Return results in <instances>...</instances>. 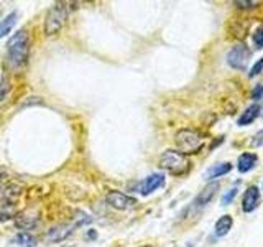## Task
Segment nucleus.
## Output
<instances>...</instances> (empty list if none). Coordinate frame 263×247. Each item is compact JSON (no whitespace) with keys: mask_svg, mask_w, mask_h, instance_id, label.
I'll return each instance as SVG.
<instances>
[{"mask_svg":"<svg viewBox=\"0 0 263 247\" xmlns=\"http://www.w3.org/2000/svg\"><path fill=\"white\" fill-rule=\"evenodd\" d=\"M13 242L18 247H36V239L31 234L25 233V231H22V233H18L13 237Z\"/></svg>","mask_w":263,"mask_h":247,"instance_id":"16","label":"nucleus"},{"mask_svg":"<svg viewBox=\"0 0 263 247\" xmlns=\"http://www.w3.org/2000/svg\"><path fill=\"white\" fill-rule=\"evenodd\" d=\"M260 111H261V107L258 104H252L250 107H247V109L240 114V117L237 119V123L240 127L250 126V123L255 122V119L260 115Z\"/></svg>","mask_w":263,"mask_h":247,"instance_id":"12","label":"nucleus"},{"mask_svg":"<svg viewBox=\"0 0 263 247\" xmlns=\"http://www.w3.org/2000/svg\"><path fill=\"white\" fill-rule=\"evenodd\" d=\"M252 145H253V147H263V129L258 130L257 134L253 135V138H252Z\"/></svg>","mask_w":263,"mask_h":247,"instance_id":"21","label":"nucleus"},{"mask_svg":"<svg viewBox=\"0 0 263 247\" xmlns=\"http://www.w3.org/2000/svg\"><path fill=\"white\" fill-rule=\"evenodd\" d=\"M232 226H234L232 216H230V214H224V216L217 219L216 226H214V234H216L217 237H226L230 233Z\"/></svg>","mask_w":263,"mask_h":247,"instance_id":"14","label":"nucleus"},{"mask_svg":"<svg viewBox=\"0 0 263 247\" xmlns=\"http://www.w3.org/2000/svg\"><path fill=\"white\" fill-rule=\"evenodd\" d=\"M252 96H253V99H261V96H263V84H257V87L253 89V93H252Z\"/></svg>","mask_w":263,"mask_h":247,"instance_id":"22","label":"nucleus"},{"mask_svg":"<svg viewBox=\"0 0 263 247\" xmlns=\"http://www.w3.org/2000/svg\"><path fill=\"white\" fill-rule=\"evenodd\" d=\"M250 56H252V51L249 49V46L243 43H238L227 53V63L230 68H234V69H245L247 64L250 61Z\"/></svg>","mask_w":263,"mask_h":247,"instance_id":"6","label":"nucleus"},{"mask_svg":"<svg viewBox=\"0 0 263 247\" xmlns=\"http://www.w3.org/2000/svg\"><path fill=\"white\" fill-rule=\"evenodd\" d=\"M105 201L107 204L110 206V208L117 209V211H125V209H130L134 208L137 204V200L135 198H132L125 193L122 191H117V189H114V191H109L105 196Z\"/></svg>","mask_w":263,"mask_h":247,"instance_id":"7","label":"nucleus"},{"mask_svg":"<svg viewBox=\"0 0 263 247\" xmlns=\"http://www.w3.org/2000/svg\"><path fill=\"white\" fill-rule=\"evenodd\" d=\"M260 200H261V193L258 186H255V185L249 186L245 189L243 198H242V211L245 214L253 213L260 206Z\"/></svg>","mask_w":263,"mask_h":247,"instance_id":"9","label":"nucleus"},{"mask_svg":"<svg viewBox=\"0 0 263 247\" xmlns=\"http://www.w3.org/2000/svg\"><path fill=\"white\" fill-rule=\"evenodd\" d=\"M204 142H205L204 135L194 129H181L175 135V144L178 152L186 156L193 153H199L204 147Z\"/></svg>","mask_w":263,"mask_h":247,"instance_id":"2","label":"nucleus"},{"mask_svg":"<svg viewBox=\"0 0 263 247\" xmlns=\"http://www.w3.org/2000/svg\"><path fill=\"white\" fill-rule=\"evenodd\" d=\"M164 181H166V178H164L163 173H153V175L146 177L142 183L138 185V193L143 195V196L152 195L158 188L164 186Z\"/></svg>","mask_w":263,"mask_h":247,"instance_id":"10","label":"nucleus"},{"mask_svg":"<svg viewBox=\"0 0 263 247\" xmlns=\"http://www.w3.org/2000/svg\"><path fill=\"white\" fill-rule=\"evenodd\" d=\"M219 189H220V185L217 183V181L205 185L202 188V191L194 198V201L191 204V211H201V209H204L205 206H208L214 200V198H216Z\"/></svg>","mask_w":263,"mask_h":247,"instance_id":"8","label":"nucleus"},{"mask_svg":"<svg viewBox=\"0 0 263 247\" xmlns=\"http://www.w3.org/2000/svg\"><path fill=\"white\" fill-rule=\"evenodd\" d=\"M258 165V156L252 153V152H245L238 156L237 160V170L240 173H249L250 170H253Z\"/></svg>","mask_w":263,"mask_h":247,"instance_id":"11","label":"nucleus"},{"mask_svg":"<svg viewBox=\"0 0 263 247\" xmlns=\"http://www.w3.org/2000/svg\"><path fill=\"white\" fill-rule=\"evenodd\" d=\"M142 247H150V245H142Z\"/></svg>","mask_w":263,"mask_h":247,"instance_id":"24","label":"nucleus"},{"mask_svg":"<svg viewBox=\"0 0 263 247\" xmlns=\"http://www.w3.org/2000/svg\"><path fill=\"white\" fill-rule=\"evenodd\" d=\"M260 73H263V58H260V60L255 63L252 68H250V73H249V78H255L258 76Z\"/></svg>","mask_w":263,"mask_h":247,"instance_id":"18","label":"nucleus"},{"mask_svg":"<svg viewBox=\"0 0 263 247\" xmlns=\"http://www.w3.org/2000/svg\"><path fill=\"white\" fill-rule=\"evenodd\" d=\"M257 5H260V2H243V0L235 2V7L242 8V10H250V8H255Z\"/></svg>","mask_w":263,"mask_h":247,"instance_id":"20","label":"nucleus"},{"mask_svg":"<svg viewBox=\"0 0 263 247\" xmlns=\"http://www.w3.org/2000/svg\"><path fill=\"white\" fill-rule=\"evenodd\" d=\"M66 22H68V8H66V4H54L46 13L45 33L46 35H56L66 25Z\"/></svg>","mask_w":263,"mask_h":247,"instance_id":"5","label":"nucleus"},{"mask_svg":"<svg viewBox=\"0 0 263 247\" xmlns=\"http://www.w3.org/2000/svg\"><path fill=\"white\" fill-rule=\"evenodd\" d=\"M28 51H30V38H28L27 30H20L8 40L7 56H8V63H10L12 68L15 69L22 68L28 60Z\"/></svg>","mask_w":263,"mask_h":247,"instance_id":"1","label":"nucleus"},{"mask_svg":"<svg viewBox=\"0 0 263 247\" xmlns=\"http://www.w3.org/2000/svg\"><path fill=\"white\" fill-rule=\"evenodd\" d=\"M90 221H92V218H90V216H87V214H84V213H79V218H74V221L69 222V224L56 226L51 231H48L45 239L48 242H61V241H64L66 237H69L74 233V229H78V227L84 226V224H89Z\"/></svg>","mask_w":263,"mask_h":247,"instance_id":"4","label":"nucleus"},{"mask_svg":"<svg viewBox=\"0 0 263 247\" xmlns=\"http://www.w3.org/2000/svg\"><path fill=\"white\" fill-rule=\"evenodd\" d=\"M232 170V165L229 162H224V163H217V165H212V167L204 173V178L208 181H212V180H217L220 177L227 175Z\"/></svg>","mask_w":263,"mask_h":247,"instance_id":"13","label":"nucleus"},{"mask_svg":"<svg viewBox=\"0 0 263 247\" xmlns=\"http://www.w3.org/2000/svg\"><path fill=\"white\" fill-rule=\"evenodd\" d=\"M238 185H240V183L237 181V183H235L232 188H230L229 191L224 193V196H222V200H220V204H222V206H229L230 203L234 201V198H235L237 193H238Z\"/></svg>","mask_w":263,"mask_h":247,"instance_id":"17","label":"nucleus"},{"mask_svg":"<svg viewBox=\"0 0 263 247\" xmlns=\"http://www.w3.org/2000/svg\"><path fill=\"white\" fill-rule=\"evenodd\" d=\"M4 93H5V84L0 87V101H2V97H4Z\"/></svg>","mask_w":263,"mask_h":247,"instance_id":"23","label":"nucleus"},{"mask_svg":"<svg viewBox=\"0 0 263 247\" xmlns=\"http://www.w3.org/2000/svg\"><path fill=\"white\" fill-rule=\"evenodd\" d=\"M16 23V12H12L8 16H5V19L0 22V38L7 37L8 33H10L15 27Z\"/></svg>","mask_w":263,"mask_h":247,"instance_id":"15","label":"nucleus"},{"mask_svg":"<svg viewBox=\"0 0 263 247\" xmlns=\"http://www.w3.org/2000/svg\"><path fill=\"white\" fill-rule=\"evenodd\" d=\"M160 168L166 170L168 173L175 177H183L191 168V162L186 155L179 153L178 150H166L163 152L158 160Z\"/></svg>","mask_w":263,"mask_h":247,"instance_id":"3","label":"nucleus"},{"mask_svg":"<svg viewBox=\"0 0 263 247\" xmlns=\"http://www.w3.org/2000/svg\"><path fill=\"white\" fill-rule=\"evenodd\" d=\"M253 45L257 48H263V27L253 33Z\"/></svg>","mask_w":263,"mask_h":247,"instance_id":"19","label":"nucleus"}]
</instances>
